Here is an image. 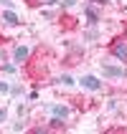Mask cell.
<instances>
[{
  "label": "cell",
  "instance_id": "5",
  "mask_svg": "<svg viewBox=\"0 0 127 134\" xmlns=\"http://www.w3.org/2000/svg\"><path fill=\"white\" fill-rule=\"evenodd\" d=\"M48 111H51L53 116H61V119H66V116H69V106H56V104H51V106H48Z\"/></svg>",
  "mask_w": 127,
  "mask_h": 134
},
{
  "label": "cell",
  "instance_id": "16",
  "mask_svg": "<svg viewBox=\"0 0 127 134\" xmlns=\"http://www.w3.org/2000/svg\"><path fill=\"white\" fill-rule=\"evenodd\" d=\"M3 58H5V53H3V51H0V61H3Z\"/></svg>",
  "mask_w": 127,
  "mask_h": 134
},
{
  "label": "cell",
  "instance_id": "14",
  "mask_svg": "<svg viewBox=\"0 0 127 134\" xmlns=\"http://www.w3.org/2000/svg\"><path fill=\"white\" fill-rule=\"evenodd\" d=\"M0 5H5V8H13V3H10V0H0Z\"/></svg>",
  "mask_w": 127,
  "mask_h": 134
},
{
  "label": "cell",
  "instance_id": "6",
  "mask_svg": "<svg viewBox=\"0 0 127 134\" xmlns=\"http://www.w3.org/2000/svg\"><path fill=\"white\" fill-rule=\"evenodd\" d=\"M3 20H5L8 25H18V15H15L13 10H5V13H3Z\"/></svg>",
  "mask_w": 127,
  "mask_h": 134
},
{
  "label": "cell",
  "instance_id": "8",
  "mask_svg": "<svg viewBox=\"0 0 127 134\" xmlns=\"http://www.w3.org/2000/svg\"><path fill=\"white\" fill-rule=\"evenodd\" d=\"M64 121H66V119H61V116H53V119L48 121V124H51V129H64V127H66Z\"/></svg>",
  "mask_w": 127,
  "mask_h": 134
},
{
  "label": "cell",
  "instance_id": "7",
  "mask_svg": "<svg viewBox=\"0 0 127 134\" xmlns=\"http://www.w3.org/2000/svg\"><path fill=\"white\" fill-rule=\"evenodd\" d=\"M84 15H87L92 23H99V13H97V10H94L92 5H87V8H84Z\"/></svg>",
  "mask_w": 127,
  "mask_h": 134
},
{
  "label": "cell",
  "instance_id": "11",
  "mask_svg": "<svg viewBox=\"0 0 127 134\" xmlns=\"http://www.w3.org/2000/svg\"><path fill=\"white\" fill-rule=\"evenodd\" d=\"M38 3H43V5H59V0H38Z\"/></svg>",
  "mask_w": 127,
  "mask_h": 134
},
{
  "label": "cell",
  "instance_id": "12",
  "mask_svg": "<svg viewBox=\"0 0 127 134\" xmlns=\"http://www.w3.org/2000/svg\"><path fill=\"white\" fill-rule=\"evenodd\" d=\"M74 3H76V0H64L61 5H64V8H71V5H74Z\"/></svg>",
  "mask_w": 127,
  "mask_h": 134
},
{
  "label": "cell",
  "instance_id": "1",
  "mask_svg": "<svg viewBox=\"0 0 127 134\" xmlns=\"http://www.w3.org/2000/svg\"><path fill=\"white\" fill-rule=\"evenodd\" d=\"M102 74L109 76V79H125L127 71H125V68H120V66H107V63H102Z\"/></svg>",
  "mask_w": 127,
  "mask_h": 134
},
{
  "label": "cell",
  "instance_id": "13",
  "mask_svg": "<svg viewBox=\"0 0 127 134\" xmlns=\"http://www.w3.org/2000/svg\"><path fill=\"white\" fill-rule=\"evenodd\" d=\"M89 3H97V5H107L109 0H89Z\"/></svg>",
  "mask_w": 127,
  "mask_h": 134
},
{
  "label": "cell",
  "instance_id": "15",
  "mask_svg": "<svg viewBox=\"0 0 127 134\" xmlns=\"http://www.w3.org/2000/svg\"><path fill=\"white\" fill-rule=\"evenodd\" d=\"M0 121H5V109H0Z\"/></svg>",
  "mask_w": 127,
  "mask_h": 134
},
{
  "label": "cell",
  "instance_id": "4",
  "mask_svg": "<svg viewBox=\"0 0 127 134\" xmlns=\"http://www.w3.org/2000/svg\"><path fill=\"white\" fill-rule=\"evenodd\" d=\"M28 53H31V48H28V46H18V48L13 51V58H15V63H23V61L28 58Z\"/></svg>",
  "mask_w": 127,
  "mask_h": 134
},
{
  "label": "cell",
  "instance_id": "10",
  "mask_svg": "<svg viewBox=\"0 0 127 134\" xmlns=\"http://www.w3.org/2000/svg\"><path fill=\"white\" fill-rule=\"evenodd\" d=\"M8 91H10V86H8L5 81H0V94H8Z\"/></svg>",
  "mask_w": 127,
  "mask_h": 134
},
{
  "label": "cell",
  "instance_id": "9",
  "mask_svg": "<svg viewBox=\"0 0 127 134\" xmlns=\"http://www.w3.org/2000/svg\"><path fill=\"white\" fill-rule=\"evenodd\" d=\"M59 83H64V86H74V79L64 74V76H61V79H59Z\"/></svg>",
  "mask_w": 127,
  "mask_h": 134
},
{
  "label": "cell",
  "instance_id": "2",
  "mask_svg": "<svg viewBox=\"0 0 127 134\" xmlns=\"http://www.w3.org/2000/svg\"><path fill=\"white\" fill-rule=\"evenodd\" d=\"M79 83H82L84 89H89V91H99V89H102V81H99L97 76H82Z\"/></svg>",
  "mask_w": 127,
  "mask_h": 134
},
{
  "label": "cell",
  "instance_id": "3",
  "mask_svg": "<svg viewBox=\"0 0 127 134\" xmlns=\"http://www.w3.org/2000/svg\"><path fill=\"white\" fill-rule=\"evenodd\" d=\"M112 56L120 61H127V43L125 41H117V43L112 46Z\"/></svg>",
  "mask_w": 127,
  "mask_h": 134
}]
</instances>
